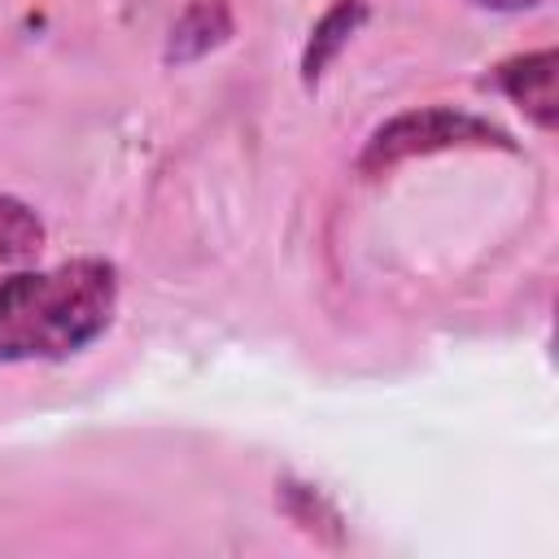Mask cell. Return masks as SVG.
Masks as SVG:
<instances>
[{"label":"cell","mask_w":559,"mask_h":559,"mask_svg":"<svg viewBox=\"0 0 559 559\" xmlns=\"http://www.w3.org/2000/svg\"><path fill=\"white\" fill-rule=\"evenodd\" d=\"M445 148H515V140L467 109H450V105H424V109H406L389 122H380L371 131V140L358 153V170L362 175H384L397 162L411 157H428V153H445Z\"/></svg>","instance_id":"cell-2"},{"label":"cell","mask_w":559,"mask_h":559,"mask_svg":"<svg viewBox=\"0 0 559 559\" xmlns=\"http://www.w3.org/2000/svg\"><path fill=\"white\" fill-rule=\"evenodd\" d=\"M118 275L105 258L0 280V362L70 358L114 323Z\"/></svg>","instance_id":"cell-1"},{"label":"cell","mask_w":559,"mask_h":559,"mask_svg":"<svg viewBox=\"0 0 559 559\" xmlns=\"http://www.w3.org/2000/svg\"><path fill=\"white\" fill-rule=\"evenodd\" d=\"M39 249H44V223H39V214L26 201L0 192V262H26Z\"/></svg>","instance_id":"cell-7"},{"label":"cell","mask_w":559,"mask_h":559,"mask_svg":"<svg viewBox=\"0 0 559 559\" xmlns=\"http://www.w3.org/2000/svg\"><path fill=\"white\" fill-rule=\"evenodd\" d=\"M236 31L231 4L227 0H188L183 13L170 22L166 35V66H192L201 57H210L214 48H223Z\"/></svg>","instance_id":"cell-4"},{"label":"cell","mask_w":559,"mask_h":559,"mask_svg":"<svg viewBox=\"0 0 559 559\" xmlns=\"http://www.w3.org/2000/svg\"><path fill=\"white\" fill-rule=\"evenodd\" d=\"M555 74H559V52H555V48H537V52L498 61L485 83H493L502 96H511L542 131H555V122H559Z\"/></svg>","instance_id":"cell-3"},{"label":"cell","mask_w":559,"mask_h":559,"mask_svg":"<svg viewBox=\"0 0 559 559\" xmlns=\"http://www.w3.org/2000/svg\"><path fill=\"white\" fill-rule=\"evenodd\" d=\"M472 4L493 9V13H520V9H533V4H542V0H472Z\"/></svg>","instance_id":"cell-8"},{"label":"cell","mask_w":559,"mask_h":559,"mask_svg":"<svg viewBox=\"0 0 559 559\" xmlns=\"http://www.w3.org/2000/svg\"><path fill=\"white\" fill-rule=\"evenodd\" d=\"M367 17H371V4L367 0H332L323 9V17L310 26V39L301 48V83L306 87H319V79L336 61V52L362 31Z\"/></svg>","instance_id":"cell-5"},{"label":"cell","mask_w":559,"mask_h":559,"mask_svg":"<svg viewBox=\"0 0 559 559\" xmlns=\"http://www.w3.org/2000/svg\"><path fill=\"white\" fill-rule=\"evenodd\" d=\"M275 502H280V511H284L301 533H310L314 542H328V546H341V542H345V515L336 511V502H332L319 485L280 480V485H275Z\"/></svg>","instance_id":"cell-6"}]
</instances>
